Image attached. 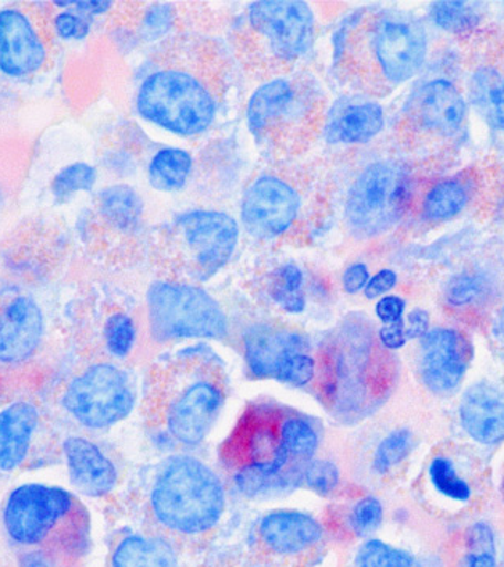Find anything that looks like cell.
Here are the masks:
<instances>
[{"mask_svg": "<svg viewBox=\"0 0 504 567\" xmlns=\"http://www.w3.org/2000/svg\"><path fill=\"white\" fill-rule=\"evenodd\" d=\"M259 534L264 547L274 555L295 556L316 547L324 527L306 513L277 509L261 519Z\"/></svg>", "mask_w": 504, "mask_h": 567, "instance_id": "obj_22", "label": "cell"}, {"mask_svg": "<svg viewBox=\"0 0 504 567\" xmlns=\"http://www.w3.org/2000/svg\"><path fill=\"white\" fill-rule=\"evenodd\" d=\"M434 27L447 32L473 31L481 20L475 3L468 2H435L429 9Z\"/></svg>", "mask_w": 504, "mask_h": 567, "instance_id": "obj_31", "label": "cell"}, {"mask_svg": "<svg viewBox=\"0 0 504 567\" xmlns=\"http://www.w3.org/2000/svg\"><path fill=\"white\" fill-rule=\"evenodd\" d=\"M134 404L130 380L113 364L92 365L63 394V405L71 417L93 430L116 425L130 414Z\"/></svg>", "mask_w": 504, "mask_h": 567, "instance_id": "obj_14", "label": "cell"}, {"mask_svg": "<svg viewBox=\"0 0 504 567\" xmlns=\"http://www.w3.org/2000/svg\"><path fill=\"white\" fill-rule=\"evenodd\" d=\"M471 105L481 120L496 132H504V70L482 64L468 81Z\"/></svg>", "mask_w": 504, "mask_h": 567, "instance_id": "obj_26", "label": "cell"}, {"mask_svg": "<svg viewBox=\"0 0 504 567\" xmlns=\"http://www.w3.org/2000/svg\"><path fill=\"white\" fill-rule=\"evenodd\" d=\"M53 31L63 41H81L91 32V20L87 16L74 12H62L53 17Z\"/></svg>", "mask_w": 504, "mask_h": 567, "instance_id": "obj_40", "label": "cell"}, {"mask_svg": "<svg viewBox=\"0 0 504 567\" xmlns=\"http://www.w3.org/2000/svg\"><path fill=\"white\" fill-rule=\"evenodd\" d=\"M385 128V111L371 100L343 99L328 110L324 136L330 145L359 146L377 138Z\"/></svg>", "mask_w": 504, "mask_h": 567, "instance_id": "obj_20", "label": "cell"}, {"mask_svg": "<svg viewBox=\"0 0 504 567\" xmlns=\"http://www.w3.org/2000/svg\"><path fill=\"white\" fill-rule=\"evenodd\" d=\"M407 303L402 297L385 296L381 297V300L377 301L375 313H377V318L385 326L403 324L406 322V319H403Z\"/></svg>", "mask_w": 504, "mask_h": 567, "instance_id": "obj_41", "label": "cell"}, {"mask_svg": "<svg viewBox=\"0 0 504 567\" xmlns=\"http://www.w3.org/2000/svg\"><path fill=\"white\" fill-rule=\"evenodd\" d=\"M493 333H495V339L504 344V303L496 313L495 321H493Z\"/></svg>", "mask_w": 504, "mask_h": 567, "instance_id": "obj_46", "label": "cell"}, {"mask_svg": "<svg viewBox=\"0 0 504 567\" xmlns=\"http://www.w3.org/2000/svg\"><path fill=\"white\" fill-rule=\"evenodd\" d=\"M466 567H496L495 536L487 523H475L468 534Z\"/></svg>", "mask_w": 504, "mask_h": 567, "instance_id": "obj_37", "label": "cell"}, {"mask_svg": "<svg viewBox=\"0 0 504 567\" xmlns=\"http://www.w3.org/2000/svg\"><path fill=\"white\" fill-rule=\"evenodd\" d=\"M55 44V31L44 7L12 3L0 10V73L28 79L50 71Z\"/></svg>", "mask_w": 504, "mask_h": 567, "instance_id": "obj_11", "label": "cell"}, {"mask_svg": "<svg viewBox=\"0 0 504 567\" xmlns=\"http://www.w3.org/2000/svg\"><path fill=\"white\" fill-rule=\"evenodd\" d=\"M239 224L227 212L188 210L151 235L149 249L174 282H202L230 264L239 244Z\"/></svg>", "mask_w": 504, "mask_h": 567, "instance_id": "obj_8", "label": "cell"}, {"mask_svg": "<svg viewBox=\"0 0 504 567\" xmlns=\"http://www.w3.org/2000/svg\"><path fill=\"white\" fill-rule=\"evenodd\" d=\"M246 368L255 379H273L305 389L316 377L309 340L295 330L259 326L244 339Z\"/></svg>", "mask_w": 504, "mask_h": 567, "instance_id": "obj_15", "label": "cell"}, {"mask_svg": "<svg viewBox=\"0 0 504 567\" xmlns=\"http://www.w3.org/2000/svg\"><path fill=\"white\" fill-rule=\"evenodd\" d=\"M305 483L316 494H332L339 484L338 466L328 461H313L306 466Z\"/></svg>", "mask_w": 504, "mask_h": 567, "instance_id": "obj_39", "label": "cell"}, {"mask_svg": "<svg viewBox=\"0 0 504 567\" xmlns=\"http://www.w3.org/2000/svg\"><path fill=\"white\" fill-rule=\"evenodd\" d=\"M485 286L484 279L473 272H460L453 276L445 287V301L452 308L473 307L484 299Z\"/></svg>", "mask_w": 504, "mask_h": 567, "instance_id": "obj_36", "label": "cell"}, {"mask_svg": "<svg viewBox=\"0 0 504 567\" xmlns=\"http://www.w3.org/2000/svg\"><path fill=\"white\" fill-rule=\"evenodd\" d=\"M151 507L157 523L171 533L200 536L220 523L227 493L206 463L195 457H175L154 484Z\"/></svg>", "mask_w": 504, "mask_h": 567, "instance_id": "obj_9", "label": "cell"}, {"mask_svg": "<svg viewBox=\"0 0 504 567\" xmlns=\"http://www.w3.org/2000/svg\"><path fill=\"white\" fill-rule=\"evenodd\" d=\"M429 332V315L428 311L413 310L409 313V318L406 321V337L407 340L423 339Z\"/></svg>", "mask_w": 504, "mask_h": 567, "instance_id": "obj_45", "label": "cell"}, {"mask_svg": "<svg viewBox=\"0 0 504 567\" xmlns=\"http://www.w3.org/2000/svg\"><path fill=\"white\" fill-rule=\"evenodd\" d=\"M223 403V389L213 380H195L168 404V432L185 446H198L213 429Z\"/></svg>", "mask_w": 504, "mask_h": 567, "instance_id": "obj_18", "label": "cell"}, {"mask_svg": "<svg viewBox=\"0 0 504 567\" xmlns=\"http://www.w3.org/2000/svg\"><path fill=\"white\" fill-rule=\"evenodd\" d=\"M111 567H180L177 551L160 537L130 536L119 542Z\"/></svg>", "mask_w": 504, "mask_h": 567, "instance_id": "obj_27", "label": "cell"}, {"mask_svg": "<svg viewBox=\"0 0 504 567\" xmlns=\"http://www.w3.org/2000/svg\"><path fill=\"white\" fill-rule=\"evenodd\" d=\"M41 412L28 401L13 403L0 412V472L20 468L30 455Z\"/></svg>", "mask_w": 504, "mask_h": 567, "instance_id": "obj_25", "label": "cell"}, {"mask_svg": "<svg viewBox=\"0 0 504 567\" xmlns=\"http://www.w3.org/2000/svg\"><path fill=\"white\" fill-rule=\"evenodd\" d=\"M96 168L91 164L76 163L62 168L52 179V193L55 199L66 200L77 193L91 192L95 186Z\"/></svg>", "mask_w": 504, "mask_h": 567, "instance_id": "obj_34", "label": "cell"}, {"mask_svg": "<svg viewBox=\"0 0 504 567\" xmlns=\"http://www.w3.org/2000/svg\"><path fill=\"white\" fill-rule=\"evenodd\" d=\"M428 481L447 504L468 507L477 494V465L464 452L435 454L428 465Z\"/></svg>", "mask_w": 504, "mask_h": 567, "instance_id": "obj_24", "label": "cell"}, {"mask_svg": "<svg viewBox=\"0 0 504 567\" xmlns=\"http://www.w3.org/2000/svg\"><path fill=\"white\" fill-rule=\"evenodd\" d=\"M398 272L395 269L385 268L378 271L374 278H370L366 289H364V296L368 300H377L385 297L386 293L391 292L396 286H398Z\"/></svg>", "mask_w": 504, "mask_h": 567, "instance_id": "obj_42", "label": "cell"}, {"mask_svg": "<svg viewBox=\"0 0 504 567\" xmlns=\"http://www.w3.org/2000/svg\"><path fill=\"white\" fill-rule=\"evenodd\" d=\"M412 447L413 434L410 430L399 429L389 433L375 451V472L380 473V475L391 472L392 468L406 461Z\"/></svg>", "mask_w": 504, "mask_h": 567, "instance_id": "obj_35", "label": "cell"}, {"mask_svg": "<svg viewBox=\"0 0 504 567\" xmlns=\"http://www.w3.org/2000/svg\"><path fill=\"white\" fill-rule=\"evenodd\" d=\"M473 359V343L455 328L429 329L420 339V375L432 393H455Z\"/></svg>", "mask_w": 504, "mask_h": 567, "instance_id": "obj_17", "label": "cell"}, {"mask_svg": "<svg viewBox=\"0 0 504 567\" xmlns=\"http://www.w3.org/2000/svg\"><path fill=\"white\" fill-rule=\"evenodd\" d=\"M151 235L143 197L130 185L106 186L93 199L88 236L95 249L132 255L149 246Z\"/></svg>", "mask_w": 504, "mask_h": 567, "instance_id": "obj_13", "label": "cell"}, {"mask_svg": "<svg viewBox=\"0 0 504 567\" xmlns=\"http://www.w3.org/2000/svg\"><path fill=\"white\" fill-rule=\"evenodd\" d=\"M153 70L137 92L143 120L170 134H206L227 102L231 61L223 47L199 32L164 39L154 50Z\"/></svg>", "mask_w": 504, "mask_h": 567, "instance_id": "obj_1", "label": "cell"}, {"mask_svg": "<svg viewBox=\"0 0 504 567\" xmlns=\"http://www.w3.org/2000/svg\"><path fill=\"white\" fill-rule=\"evenodd\" d=\"M468 102L459 85L449 79L423 82L403 105L399 134L410 143H439L463 131Z\"/></svg>", "mask_w": 504, "mask_h": 567, "instance_id": "obj_12", "label": "cell"}, {"mask_svg": "<svg viewBox=\"0 0 504 567\" xmlns=\"http://www.w3.org/2000/svg\"><path fill=\"white\" fill-rule=\"evenodd\" d=\"M282 447L285 449L293 462L307 466L313 462L319 437L305 419L288 415L281 423Z\"/></svg>", "mask_w": 504, "mask_h": 567, "instance_id": "obj_30", "label": "cell"}, {"mask_svg": "<svg viewBox=\"0 0 504 567\" xmlns=\"http://www.w3.org/2000/svg\"><path fill=\"white\" fill-rule=\"evenodd\" d=\"M316 35L309 3L263 0L250 3L232 30V52L246 75L270 82L300 73Z\"/></svg>", "mask_w": 504, "mask_h": 567, "instance_id": "obj_5", "label": "cell"}, {"mask_svg": "<svg viewBox=\"0 0 504 567\" xmlns=\"http://www.w3.org/2000/svg\"><path fill=\"white\" fill-rule=\"evenodd\" d=\"M428 50L418 18L400 10L359 12L336 34L334 70L343 84L382 96L420 73Z\"/></svg>", "mask_w": 504, "mask_h": 567, "instance_id": "obj_3", "label": "cell"}, {"mask_svg": "<svg viewBox=\"0 0 504 567\" xmlns=\"http://www.w3.org/2000/svg\"><path fill=\"white\" fill-rule=\"evenodd\" d=\"M475 186V179L464 172L438 179L417 189L412 214L424 225L447 224L470 207Z\"/></svg>", "mask_w": 504, "mask_h": 567, "instance_id": "obj_21", "label": "cell"}, {"mask_svg": "<svg viewBox=\"0 0 504 567\" xmlns=\"http://www.w3.org/2000/svg\"><path fill=\"white\" fill-rule=\"evenodd\" d=\"M354 567H420L410 553L392 547L378 538H370L356 555Z\"/></svg>", "mask_w": 504, "mask_h": 567, "instance_id": "obj_32", "label": "cell"}, {"mask_svg": "<svg viewBox=\"0 0 504 567\" xmlns=\"http://www.w3.org/2000/svg\"><path fill=\"white\" fill-rule=\"evenodd\" d=\"M103 337H105L106 350L111 357H128L137 342V328H135L134 319L125 311L111 313L106 318Z\"/></svg>", "mask_w": 504, "mask_h": 567, "instance_id": "obj_33", "label": "cell"}, {"mask_svg": "<svg viewBox=\"0 0 504 567\" xmlns=\"http://www.w3.org/2000/svg\"><path fill=\"white\" fill-rule=\"evenodd\" d=\"M460 423L464 433L482 446L504 441V390L489 382L474 383L460 401Z\"/></svg>", "mask_w": 504, "mask_h": 567, "instance_id": "obj_19", "label": "cell"}, {"mask_svg": "<svg viewBox=\"0 0 504 567\" xmlns=\"http://www.w3.org/2000/svg\"><path fill=\"white\" fill-rule=\"evenodd\" d=\"M192 157L188 151L164 148L154 154L148 165L149 185L157 192L170 193L183 188L191 177Z\"/></svg>", "mask_w": 504, "mask_h": 567, "instance_id": "obj_29", "label": "cell"}, {"mask_svg": "<svg viewBox=\"0 0 504 567\" xmlns=\"http://www.w3.org/2000/svg\"><path fill=\"white\" fill-rule=\"evenodd\" d=\"M266 293L279 310L303 313L306 310L305 272L293 261L279 264L267 276Z\"/></svg>", "mask_w": 504, "mask_h": 567, "instance_id": "obj_28", "label": "cell"}, {"mask_svg": "<svg viewBox=\"0 0 504 567\" xmlns=\"http://www.w3.org/2000/svg\"><path fill=\"white\" fill-rule=\"evenodd\" d=\"M382 512L381 502L375 497H364L354 505L351 515H349V526L353 533L359 537H368L377 533L378 527L381 526Z\"/></svg>", "mask_w": 504, "mask_h": 567, "instance_id": "obj_38", "label": "cell"}, {"mask_svg": "<svg viewBox=\"0 0 504 567\" xmlns=\"http://www.w3.org/2000/svg\"><path fill=\"white\" fill-rule=\"evenodd\" d=\"M149 330L157 342L171 340H223L230 322L223 308L202 287L159 281L148 292Z\"/></svg>", "mask_w": 504, "mask_h": 567, "instance_id": "obj_10", "label": "cell"}, {"mask_svg": "<svg viewBox=\"0 0 504 567\" xmlns=\"http://www.w3.org/2000/svg\"><path fill=\"white\" fill-rule=\"evenodd\" d=\"M3 526L18 547L70 558L87 545L91 522L87 509L67 491L24 484L7 498Z\"/></svg>", "mask_w": 504, "mask_h": 567, "instance_id": "obj_7", "label": "cell"}, {"mask_svg": "<svg viewBox=\"0 0 504 567\" xmlns=\"http://www.w3.org/2000/svg\"><path fill=\"white\" fill-rule=\"evenodd\" d=\"M328 110L319 82L300 71L253 92L246 125L270 161H302L324 136Z\"/></svg>", "mask_w": 504, "mask_h": 567, "instance_id": "obj_4", "label": "cell"}, {"mask_svg": "<svg viewBox=\"0 0 504 567\" xmlns=\"http://www.w3.org/2000/svg\"><path fill=\"white\" fill-rule=\"evenodd\" d=\"M334 214V164L327 161H267L242 195L246 236L266 246L309 243Z\"/></svg>", "mask_w": 504, "mask_h": 567, "instance_id": "obj_2", "label": "cell"}, {"mask_svg": "<svg viewBox=\"0 0 504 567\" xmlns=\"http://www.w3.org/2000/svg\"><path fill=\"white\" fill-rule=\"evenodd\" d=\"M414 195L412 168L398 157H374L343 182L335 178V212L339 210L343 231L356 240L395 231L412 214Z\"/></svg>", "mask_w": 504, "mask_h": 567, "instance_id": "obj_6", "label": "cell"}, {"mask_svg": "<svg viewBox=\"0 0 504 567\" xmlns=\"http://www.w3.org/2000/svg\"><path fill=\"white\" fill-rule=\"evenodd\" d=\"M71 481L81 493L102 497L116 487L117 472L102 449L85 437L73 436L64 441Z\"/></svg>", "mask_w": 504, "mask_h": 567, "instance_id": "obj_23", "label": "cell"}, {"mask_svg": "<svg viewBox=\"0 0 504 567\" xmlns=\"http://www.w3.org/2000/svg\"><path fill=\"white\" fill-rule=\"evenodd\" d=\"M368 281H370V271L366 264H353L343 272V289L351 296L363 292Z\"/></svg>", "mask_w": 504, "mask_h": 567, "instance_id": "obj_43", "label": "cell"}, {"mask_svg": "<svg viewBox=\"0 0 504 567\" xmlns=\"http://www.w3.org/2000/svg\"><path fill=\"white\" fill-rule=\"evenodd\" d=\"M45 316L24 293L0 292V368H21L41 353Z\"/></svg>", "mask_w": 504, "mask_h": 567, "instance_id": "obj_16", "label": "cell"}, {"mask_svg": "<svg viewBox=\"0 0 504 567\" xmlns=\"http://www.w3.org/2000/svg\"><path fill=\"white\" fill-rule=\"evenodd\" d=\"M378 339H380L386 350H400L409 342L406 337V322L403 324L382 326L380 332H378Z\"/></svg>", "mask_w": 504, "mask_h": 567, "instance_id": "obj_44", "label": "cell"}, {"mask_svg": "<svg viewBox=\"0 0 504 567\" xmlns=\"http://www.w3.org/2000/svg\"><path fill=\"white\" fill-rule=\"evenodd\" d=\"M503 493H504V480H503Z\"/></svg>", "mask_w": 504, "mask_h": 567, "instance_id": "obj_47", "label": "cell"}]
</instances>
